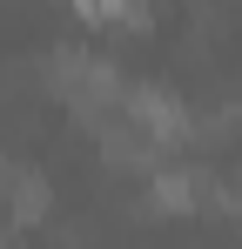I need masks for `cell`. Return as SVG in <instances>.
I'll use <instances>...</instances> for the list:
<instances>
[{"label":"cell","mask_w":242,"mask_h":249,"mask_svg":"<svg viewBox=\"0 0 242 249\" xmlns=\"http://www.w3.org/2000/svg\"><path fill=\"white\" fill-rule=\"evenodd\" d=\"M155 209H168V215H189V209H202V202H222L229 209V189H215L202 168H189V162H168V168H155Z\"/></svg>","instance_id":"7a4b0ae2"},{"label":"cell","mask_w":242,"mask_h":249,"mask_svg":"<svg viewBox=\"0 0 242 249\" xmlns=\"http://www.w3.org/2000/svg\"><path fill=\"white\" fill-rule=\"evenodd\" d=\"M0 196H7V215H20V222H34L47 215V175L40 168H0Z\"/></svg>","instance_id":"3957f363"},{"label":"cell","mask_w":242,"mask_h":249,"mask_svg":"<svg viewBox=\"0 0 242 249\" xmlns=\"http://www.w3.org/2000/svg\"><path fill=\"white\" fill-rule=\"evenodd\" d=\"M121 115H128V122L141 128V135H148V142H182V135H189V108H182V101H175V94H168V88H128V101H121Z\"/></svg>","instance_id":"6da1fadb"}]
</instances>
